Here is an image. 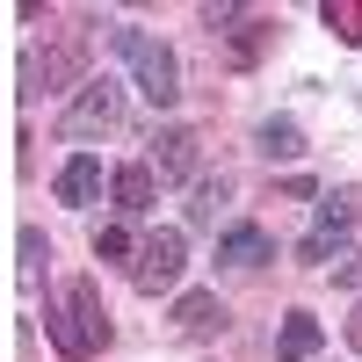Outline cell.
<instances>
[{"mask_svg": "<svg viewBox=\"0 0 362 362\" xmlns=\"http://www.w3.org/2000/svg\"><path fill=\"white\" fill-rule=\"evenodd\" d=\"M44 334L66 362H87L95 348H109V312H102V290L95 283H66L44 305Z\"/></svg>", "mask_w": 362, "mask_h": 362, "instance_id": "6da1fadb", "label": "cell"}, {"mask_svg": "<svg viewBox=\"0 0 362 362\" xmlns=\"http://www.w3.org/2000/svg\"><path fill=\"white\" fill-rule=\"evenodd\" d=\"M116 51L131 58L138 95L153 102V109H174V95H181V66H174V51H167L160 37H145V29H116Z\"/></svg>", "mask_w": 362, "mask_h": 362, "instance_id": "7a4b0ae2", "label": "cell"}, {"mask_svg": "<svg viewBox=\"0 0 362 362\" xmlns=\"http://www.w3.org/2000/svg\"><path fill=\"white\" fill-rule=\"evenodd\" d=\"M181 268H189V239H181L174 225H160L153 239H138V261H131V283H138L145 297H160V290H174V283H181Z\"/></svg>", "mask_w": 362, "mask_h": 362, "instance_id": "3957f363", "label": "cell"}, {"mask_svg": "<svg viewBox=\"0 0 362 362\" xmlns=\"http://www.w3.org/2000/svg\"><path fill=\"white\" fill-rule=\"evenodd\" d=\"M116 124H124V87H116V80H87L80 102L66 109V138H102Z\"/></svg>", "mask_w": 362, "mask_h": 362, "instance_id": "277c9868", "label": "cell"}, {"mask_svg": "<svg viewBox=\"0 0 362 362\" xmlns=\"http://www.w3.org/2000/svg\"><path fill=\"white\" fill-rule=\"evenodd\" d=\"M80 73H87V44H80V37L22 58V87H66V80H80ZM80 87H87V80H80Z\"/></svg>", "mask_w": 362, "mask_h": 362, "instance_id": "5b68a950", "label": "cell"}, {"mask_svg": "<svg viewBox=\"0 0 362 362\" xmlns=\"http://www.w3.org/2000/svg\"><path fill=\"white\" fill-rule=\"evenodd\" d=\"M153 174L160 181H189L196 174V131H160L153 138Z\"/></svg>", "mask_w": 362, "mask_h": 362, "instance_id": "8992f818", "label": "cell"}, {"mask_svg": "<svg viewBox=\"0 0 362 362\" xmlns=\"http://www.w3.org/2000/svg\"><path fill=\"white\" fill-rule=\"evenodd\" d=\"M102 196V160L95 153H80V160H66V167H58V203H95Z\"/></svg>", "mask_w": 362, "mask_h": 362, "instance_id": "52a82bcc", "label": "cell"}, {"mask_svg": "<svg viewBox=\"0 0 362 362\" xmlns=\"http://www.w3.org/2000/svg\"><path fill=\"white\" fill-rule=\"evenodd\" d=\"M218 261H232V268H261V261H276V247H268L261 225H232V232L218 239Z\"/></svg>", "mask_w": 362, "mask_h": 362, "instance_id": "ba28073f", "label": "cell"}, {"mask_svg": "<svg viewBox=\"0 0 362 362\" xmlns=\"http://www.w3.org/2000/svg\"><path fill=\"white\" fill-rule=\"evenodd\" d=\"M276 355H283V362H312V355H319V319H312V312H290L283 334H276Z\"/></svg>", "mask_w": 362, "mask_h": 362, "instance_id": "9c48e42d", "label": "cell"}, {"mask_svg": "<svg viewBox=\"0 0 362 362\" xmlns=\"http://www.w3.org/2000/svg\"><path fill=\"white\" fill-rule=\"evenodd\" d=\"M174 326H181V334H210V326H225V305H218L210 290H189V297L174 305Z\"/></svg>", "mask_w": 362, "mask_h": 362, "instance_id": "30bf717a", "label": "cell"}, {"mask_svg": "<svg viewBox=\"0 0 362 362\" xmlns=\"http://www.w3.org/2000/svg\"><path fill=\"white\" fill-rule=\"evenodd\" d=\"M116 210H124V218H145V210H153V167H124L116 174Z\"/></svg>", "mask_w": 362, "mask_h": 362, "instance_id": "8fae6325", "label": "cell"}, {"mask_svg": "<svg viewBox=\"0 0 362 362\" xmlns=\"http://www.w3.org/2000/svg\"><path fill=\"white\" fill-rule=\"evenodd\" d=\"M261 153L268 160H297V153H305V131H297L290 116H268V124H261Z\"/></svg>", "mask_w": 362, "mask_h": 362, "instance_id": "7c38bea8", "label": "cell"}, {"mask_svg": "<svg viewBox=\"0 0 362 362\" xmlns=\"http://www.w3.org/2000/svg\"><path fill=\"white\" fill-rule=\"evenodd\" d=\"M218 203H225V181H196L189 189V225H218Z\"/></svg>", "mask_w": 362, "mask_h": 362, "instance_id": "4fadbf2b", "label": "cell"}, {"mask_svg": "<svg viewBox=\"0 0 362 362\" xmlns=\"http://www.w3.org/2000/svg\"><path fill=\"white\" fill-rule=\"evenodd\" d=\"M319 15H326V29H341L348 44H362V0H326Z\"/></svg>", "mask_w": 362, "mask_h": 362, "instance_id": "5bb4252c", "label": "cell"}, {"mask_svg": "<svg viewBox=\"0 0 362 362\" xmlns=\"http://www.w3.org/2000/svg\"><path fill=\"white\" fill-rule=\"evenodd\" d=\"M348 218H355V203H348V196H326V203H319V225H312V232L341 239V232H348Z\"/></svg>", "mask_w": 362, "mask_h": 362, "instance_id": "9a60e30c", "label": "cell"}, {"mask_svg": "<svg viewBox=\"0 0 362 362\" xmlns=\"http://www.w3.org/2000/svg\"><path fill=\"white\" fill-rule=\"evenodd\" d=\"M95 254H102V261H124V254H131V232H124V225H102V232H95Z\"/></svg>", "mask_w": 362, "mask_h": 362, "instance_id": "2e32d148", "label": "cell"}, {"mask_svg": "<svg viewBox=\"0 0 362 362\" xmlns=\"http://www.w3.org/2000/svg\"><path fill=\"white\" fill-rule=\"evenodd\" d=\"M44 261H51V247H44V232H22V276H37Z\"/></svg>", "mask_w": 362, "mask_h": 362, "instance_id": "e0dca14e", "label": "cell"}, {"mask_svg": "<svg viewBox=\"0 0 362 362\" xmlns=\"http://www.w3.org/2000/svg\"><path fill=\"white\" fill-rule=\"evenodd\" d=\"M348 341H355V348H362V312H355V319H348Z\"/></svg>", "mask_w": 362, "mask_h": 362, "instance_id": "ac0fdd59", "label": "cell"}]
</instances>
